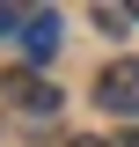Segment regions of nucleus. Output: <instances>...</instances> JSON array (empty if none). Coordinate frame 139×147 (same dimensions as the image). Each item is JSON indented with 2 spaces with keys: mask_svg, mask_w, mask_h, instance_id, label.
I'll return each instance as SVG.
<instances>
[{
  "mask_svg": "<svg viewBox=\"0 0 139 147\" xmlns=\"http://www.w3.org/2000/svg\"><path fill=\"white\" fill-rule=\"evenodd\" d=\"M66 147H110V140H95V132H81V140H66Z\"/></svg>",
  "mask_w": 139,
  "mask_h": 147,
  "instance_id": "obj_4",
  "label": "nucleus"
},
{
  "mask_svg": "<svg viewBox=\"0 0 139 147\" xmlns=\"http://www.w3.org/2000/svg\"><path fill=\"white\" fill-rule=\"evenodd\" d=\"M117 147H139V125H132V132H124V140H117Z\"/></svg>",
  "mask_w": 139,
  "mask_h": 147,
  "instance_id": "obj_5",
  "label": "nucleus"
},
{
  "mask_svg": "<svg viewBox=\"0 0 139 147\" xmlns=\"http://www.w3.org/2000/svg\"><path fill=\"white\" fill-rule=\"evenodd\" d=\"M51 44H59V15H29V52L44 59Z\"/></svg>",
  "mask_w": 139,
  "mask_h": 147,
  "instance_id": "obj_3",
  "label": "nucleus"
},
{
  "mask_svg": "<svg viewBox=\"0 0 139 147\" xmlns=\"http://www.w3.org/2000/svg\"><path fill=\"white\" fill-rule=\"evenodd\" d=\"M95 103L117 110V118H139V59H110L95 74Z\"/></svg>",
  "mask_w": 139,
  "mask_h": 147,
  "instance_id": "obj_1",
  "label": "nucleus"
},
{
  "mask_svg": "<svg viewBox=\"0 0 139 147\" xmlns=\"http://www.w3.org/2000/svg\"><path fill=\"white\" fill-rule=\"evenodd\" d=\"M7 96H15L22 110H59V88L44 74H7Z\"/></svg>",
  "mask_w": 139,
  "mask_h": 147,
  "instance_id": "obj_2",
  "label": "nucleus"
}]
</instances>
